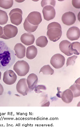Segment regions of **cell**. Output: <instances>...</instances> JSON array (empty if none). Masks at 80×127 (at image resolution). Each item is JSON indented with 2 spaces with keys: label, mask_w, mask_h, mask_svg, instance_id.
I'll use <instances>...</instances> for the list:
<instances>
[{
  "label": "cell",
  "mask_w": 80,
  "mask_h": 127,
  "mask_svg": "<svg viewBox=\"0 0 80 127\" xmlns=\"http://www.w3.org/2000/svg\"><path fill=\"white\" fill-rule=\"evenodd\" d=\"M16 58L12 50L7 46L4 42L0 40V70H7L15 63Z\"/></svg>",
  "instance_id": "6da1fadb"
},
{
  "label": "cell",
  "mask_w": 80,
  "mask_h": 127,
  "mask_svg": "<svg viewBox=\"0 0 80 127\" xmlns=\"http://www.w3.org/2000/svg\"><path fill=\"white\" fill-rule=\"evenodd\" d=\"M47 35L49 39L53 42L58 41L62 35V27L59 23L53 22L48 25Z\"/></svg>",
  "instance_id": "7a4b0ae2"
},
{
  "label": "cell",
  "mask_w": 80,
  "mask_h": 127,
  "mask_svg": "<svg viewBox=\"0 0 80 127\" xmlns=\"http://www.w3.org/2000/svg\"><path fill=\"white\" fill-rule=\"evenodd\" d=\"M13 69L18 75L23 77L27 75L30 70V66L27 62L21 60L16 62L13 66Z\"/></svg>",
  "instance_id": "3957f363"
},
{
  "label": "cell",
  "mask_w": 80,
  "mask_h": 127,
  "mask_svg": "<svg viewBox=\"0 0 80 127\" xmlns=\"http://www.w3.org/2000/svg\"><path fill=\"white\" fill-rule=\"evenodd\" d=\"M3 34L0 38L4 39H9L16 36L18 32V28L11 24H8L3 28Z\"/></svg>",
  "instance_id": "277c9868"
},
{
  "label": "cell",
  "mask_w": 80,
  "mask_h": 127,
  "mask_svg": "<svg viewBox=\"0 0 80 127\" xmlns=\"http://www.w3.org/2000/svg\"><path fill=\"white\" fill-rule=\"evenodd\" d=\"M22 14L23 12L21 9L18 8L12 9L9 13L11 23L16 26L21 24L23 19Z\"/></svg>",
  "instance_id": "5b68a950"
},
{
  "label": "cell",
  "mask_w": 80,
  "mask_h": 127,
  "mask_svg": "<svg viewBox=\"0 0 80 127\" xmlns=\"http://www.w3.org/2000/svg\"><path fill=\"white\" fill-rule=\"evenodd\" d=\"M65 62V57L60 54H56L52 57L50 63L56 69H59L64 65Z\"/></svg>",
  "instance_id": "8992f818"
},
{
  "label": "cell",
  "mask_w": 80,
  "mask_h": 127,
  "mask_svg": "<svg viewBox=\"0 0 80 127\" xmlns=\"http://www.w3.org/2000/svg\"><path fill=\"white\" fill-rule=\"evenodd\" d=\"M17 78V75L13 71L7 70L4 73L3 80L7 85H12L15 83Z\"/></svg>",
  "instance_id": "52a82bcc"
},
{
  "label": "cell",
  "mask_w": 80,
  "mask_h": 127,
  "mask_svg": "<svg viewBox=\"0 0 80 127\" xmlns=\"http://www.w3.org/2000/svg\"><path fill=\"white\" fill-rule=\"evenodd\" d=\"M16 90L19 94L23 96L27 95L29 92V87L26 78L20 79L17 83L16 86Z\"/></svg>",
  "instance_id": "ba28073f"
},
{
  "label": "cell",
  "mask_w": 80,
  "mask_h": 127,
  "mask_svg": "<svg viewBox=\"0 0 80 127\" xmlns=\"http://www.w3.org/2000/svg\"><path fill=\"white\" fill-rule=\"evenodd\" d=\"M27 19L29 23L35 26L39 25L42 20L41 14L37 11L30 12L28 15Z\"/></svg>",
  "instance_id": "9c48e42d"
},
{
  "label": "cell",
  "mask_w": 80,
  "mask_h": 127,
  "mask_svg": "<svg viewBox=\"0 0 80 127\" xmlns=\"http://www.w3.org/2000/svg\"><path fill=\"white\" fill-rule=\"evenodd\" d=\"M42 12L44 19L47 21L53 19L56 15L54 7L51 5H47L44 7Z\"/></svg>",
  "instance_id": "30bf717a"
},
{
  "label": "cell",
  "mask_w": 80,
  "mask_h": 127,
  "mask_svg": "<svg viewBox=\"0 0 80 127\" xmlns=\"http://www.w3.org/2000/svg\"><path fill=\"white\" fill-rule=\"evenodd\" d=\"M62 21L65 25L71 26L74 24L76 22V15L73 12H66L62 15Z\"/></svg>",
  "instance_id": "8fae6325"
},
{
  "label": "cell",
  "mask_w": 80,
  "mask_h": 127,
  "mask_svg": "<svg viewBox=\"0 0 80 127\" xmlns=\"http://www.w3.org/2000/svg\"><path fill=\"white\" fill-rule=\"evenodd\" d=\"M66 36L67 38L71 41L78 40L80 38V29L77 27H72L67 31Z\"/></svg>",
  "instance_id": "7c38bea8"
},
{
  "label": "cell",
  "mask_w": 80,
  "mask_h": 127,
  "mask_svg": "<svg viewBox=\"0 0 80 127\" xmlns=\"http://www.w3.org/2000/svg\"><path fill=\"white\" fill-rule=\"evenodd\" d=\"M27 80L29 92H32L34 90L38 83V76L34 73L30 74L27 77Z\"/></svg>",
  "instance_id": "4fadbf2b"
},
{
  "label": "cell",
  "mask_w": 80,
  "mask_h": 127,
  "mask_svg": "<svg viewBox=\"0 0 80 127\" xmlns=\"http://www.w3.org/2000/svg\"><path fill=\"white\" fill-rule=\"evenodd\" d=\"M21 41L22 43L27 45L29 46L32 45L35 41L34 35L29 33H25L22 35L21 37Z\"/></svg>",
  "instance_id": "5bb4252c"
},
{
  "label": "cell",
  "mask_w": 80,
  "mask_h": 127,
  "mask_svg": "<svg viewBox=\"0 0 80 127\" xmlns=\"http://www.w3.org/2000/svg\"><path fill=\"white\" fill-rule=\"evenodd\" d=\"M71 43L68 40H65L62 41L59 45L60 51L68 56H70L73 54L69 50V47Z\"/></svg>",
  "instance_id": "9a60e30c"
},
{
  "label": "cell",
  "mask_w": 80,
  "mask_h": 127,
  "mask_svg": "<svg viewBox=\"0 0 80 127\" xmlns=\"http://www.w3.org/2000/svg\"><path fill=\"white\" fill-rule=\"evenodd\" d=\"M26 48L21 43H18L15 45L14 50L15 51V56L17 58L22 59L25 56Z\"/></svg>",
  "instance_id": "2e32d148"
},
{
  "label": "cell",
  "mask_w": 80,
  "mask_h": 127,
  "mask_svg": "<svg viewBox=\"0 0 80 127\" xmlns=\"http://www.w3.org/2000/svg\"><path fill=\"white\" fill-rule=\"evenodd\" d=\"M74 95L71 90L68 89L61 94V98L62 100L66 103H71L74 98Z\"/></svg>",
  "instance_id": "e0dca14e"
},
{
  "label": "cell",
  "mask_w": 80,
  "mask_h": 127,
  "mask_svg": "<svg viewBox=\"0 0 80 127\" xmlns=\"http://www.w3.org/2000/svg\"><path fill=\"white\" fill-rule=\"evenodd\" d=\"M38 54V50L34 45L29 46L27 48L26 57L29 60L35 59Z\"/></svg>",
  "instance_id": "ac0fdd59"
},
{
  "label": "cell",
  "mask_w": 80,
  "mask_h": 127,
  "mask_svg": "<svg viewBox=\"0 0 80 127\" xmlns=\"http://www.w3.org/2000/svg\"><path fill=\"white\" fill-rule=\"evenodd\" d=\"M80 78L76 81L75 84L69 87V89L71 90L75 98L79 97L80 96Z\"/></svg>",
  "instance_id": "d6986e66"
},
{
  "label": "cell",
  "mask_w": 80,
  "mask_h": 127,
  "mask_svg": "<svg viewBox=\"0 0 80 127\" xmlns=\"http://www.w3.org/2000/svg\"><path fill=\"white\" fill-rule=\"evenodd\" d=\"M24 27L26 31L30 33L35 31L38 28V25L35 26L31 24L28 22L27 18L24 23Z\"/></svg>",
  "instance_id": "ffe728a7"
},
{
  "label": "cell",
  "mask_w": 80,
  "mask_h": 127,
  "mask_svg": "<svg viewBox=\"0 0 80 127\" xmlns=\"http://www.w3.org/2000/svg\"><path fill=\"white\" fill-rule=\"evenodd\" d=\"M70 51L75 55H79L80 52V43L78 42H75L71 43L69 47Z\"/></svg>",
  "instance_id": "44dd1931"
},
{
  "label": "cell",
  "mask_w": 80,
  "mask_h": 127,
  "mask_svg": "<svg viewBox=\"0 0 80 127\" xmlns=\"http://www.w3.org/2000/svg\"><path fill=\"white\" fill-rule=\"evenodd\" d=\"M48 41L46 37L45 36H42L39 37L36 40V45L41 48L45 47L48 44Z\"/></svg>",
  "instance_id": "7402d4cb"
},
{
  "label": "cell",
  "mask_w": 80,
  "mask_h": 127,
  "mask_svg": "<svg viewBox=\"0 0 80 127\" xmlns=\"http://www.w3.org/2000/svg\"><path fill=\"white\" fill-rule=\"evenodd\" d=\"M41 72H42L44 75H52L54 73V70L51 68L50 65H45L40 69L39 73Z\"/></svg>",
  "instance_id": "603a6c76"
},
{
  "label": "cell",
  "mask_w": 80,
  "mask_h": 127,
  "mask_svg": "<svg viewBox=\"0 0 80 127\" xmlns=\"http://www.w3.org/2000/svg\"><path fill=\"white\" fill-rule=\"evenodd\" d=\"M8 17L5 11L0 9V25H4L7 23Z\"/></svg>",
  "instance_id": "cb8c5ba5"
},
{
  "label": "cell",
  "mask_w": 80,
  "mask_h": 127,
  "mask_svg": "<svg viewBox=\"0 0 80 127\" xmlns=\"http://www.w3.org/2000/svg\"><path fill=\"white\" fill-rule=\"evenodd\" d=\"M13 4V0H0V7L6 9L12 7Z\"/></svg>",
  "instance_id": "d4e9b609"
},
{
  "label": "cell",
  "mask_w": 80,
  "mask_h": 127,
  "mask_svg": "<svg viewBox=\"0 0 80 127\" xmlns=\"http://www.w3.org/2000/svg\"><path fill=\"white\" fill-rule=\"evenodd\" d=\"M78 58L77 56H73L71 57H69L67 59L66 62V66H68L70 65H74L76 62V60Z\"/></svg>",
  "instance_id": "484cf974"
},
{
  "label": "cell",
  "mask_w": 80,
  "mask_h": 127,
  "mask_svg": "<svg viewBox=\"0 0 80 127\" xmlns=\"http://www.w3.org/2000/svg\"><path fill=\"white\" fill-rule=\"evenodd\" d=\"M41 6L44 7L47 5H51L54 7L56 4L55 0H42L41 2Z\"/></svg>",
  "instance_id": "4316f807"
},
{
  "label": "cell",
  "mask_w": 80,
  "mask_h": 127,
  "mask_svg": "<svg viewBox=\"0 0 80 127\" xmlns=\"http://www.w3.org/2000/svg\"><path fill=\"white\" fill-rule=\"evenodd\" d=\"M46 89H47L46 87L43 85H38V86L36 87L34 89L35 92L38 94L42 92V90H46Z\"/></svg>",
  "instance_id": "83f0119b"
},
{
  "label": "cell",
  "mask_w": 80,
  "mask_h": 127,
  "mask_svg": "<svg viewBox=\"0 0 80 127\" xmlns=\"http://www.w3.org/2000/svg\"><path fill=\"white\" fill-rule=\"evenodd\" d=\"M72 4L73 6L77 9L80 8V0H73L72 1Z\"/></svg>",
  "instance_id": "f1b7e54d"
},
{
  "label": "cell",
  "mask_w": 80,
  "mask_h": 127,
  "mask_svg": "<svg viewBox=\"0 0 80 127\" xmlns=\"http://www.w3.org/2000/svg\"><path fill=\"white\" fill-rule=\"evenodd\" d=\"M4 92V89L3 86L0 83V95H2Z\"/></svg>",
  "instance_id": "f546056e"
},
{
  "label": "cell",
  "mask_w": 80,
  "mask_h": 127,
  "mask_svg": "<svg viewBox=\"0 0 80 127\" xmlns=\"http://www.w3.org/2000/svg\"><path fill=\"white\" fill-rule=\"evenodd\" d=\"M3 34V28L0 26V37Z\"/></svg>",
  "instance_id": "4dcf8cb0"
},
{
  "label": "cell",
  "mask_w": 80,
  "mask_h": 127,
  "mask_svg": "<svg viewBox=\"0 0 80 127\" xmlns=\"http://www.w3.org/2000/svg\"><path fill=\"white\" fill-rule=\"evenodd\" d=\"M1 72L0 71V80L1 78Z\"/></svg>",
  "instance_id": "1f68e13d"
}]
</instances>
